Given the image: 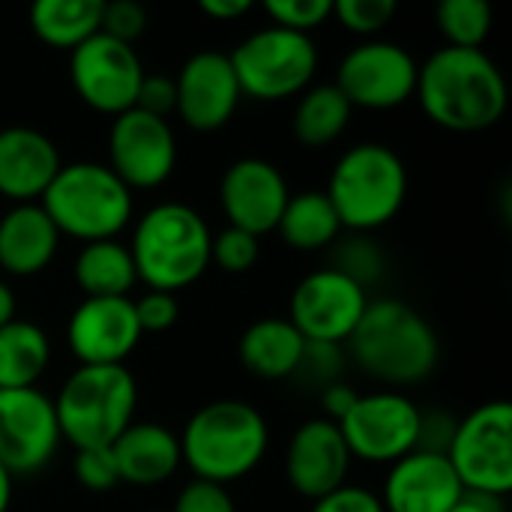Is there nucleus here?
Here are the masks:
<instances>
[{
	"mask_svg": "<svg viewBox=\"0 0 512 512\" xmlns=\"http://www.w3.org/2000/svg\"><path fill=\"white\" fill-rule=\"evenodd\" d=\"M135 108H141V111H147V114H153V117L168 120V114L177 108V87H174V78H168V75H144V78H141V87H138Z\"/></svg>",
	"mask_w": 512,
	"mask_h": 512,
	"instance_id": "obj_40",
	"label": "nucleus"
},
{
	"mask_svg": "<svg viewBox=\"0 0 512 512\" xmlns=\"http://www.w3.org/2000/svg\"><path fill=\"white\" fill-rule=\"evenodd\" d=\"M288 198L291 192L282 171L255 156L237 159L219 183V201L231 228H240L252 237L276 231Z\"/></svg>",
	"mask_w": 512,
	"mask_h": 512,
	"instance_id": "obj_18",
	"label": "nucleus"
},
{
	"mask_svg": "<svg viewBox=\"0 0 512 512\" xmlns=\"http://www.w3.org/2000/svg\"><path fill=\"white\" fill-rule=\"evenodd\" d=\"M147 27V9L135 0H114L102 6V33L132 45Z\"/></svg>",
	"mask_w": 512,
	"mask_h": 512,
	"instance_id": "obj_37",
	"label": "nucleus"
},
{
	"mask_svg": "<svg viewBox=\"0 0 512 512\" xmlns=\"http://www.w3.org/2000/svg\"><path fill=\"white\" fill-rule=\"evenodd\" d=\"M72 474L90 492H111L114 486H120V471H117V462H114L111 447L75 450Z\"/></svg>",
	"mask_w": 512,
	"mask_h": 512,
	"instance_id": "obj_35",
	"label": "nucleus"
},
{
	"mask_svg": "<svg viewBox=\"0 0 512 512\" xmlns=\"http://www.w3.org/2000/svg\"><path fill=\"white\" fill-rule=\"evenodd\" d=\"M351 234H369L393 222L408 195V171L399 153L378 141H363L345 150L324 192Z\"/></svg>",
	"mask_w": 512,
	"mask_h": 512,
	"instance_id": "obj_5",
	"label": "nucleus"
},
{
	"mask_svg": "<svg viewBox=\"0 0 512 512\" xmlns=\"http://www.w3.org/2000/svg\"><path fill=\"white\" fill-rule=\"evenodd\" d=\"M351 360L390 387L426 381L441 363V339L435 327L405 300H369L360 324L348 339Z\"/></svg>",
	"mask_w": 512,
	"mask_h": 512,
	"instance_id": "obj_2",
	"label": "nucleus"
},
{
	"mask_svg": "<svg viewBox=\"0 0 512 512\" xmlns=\"http://www.w3.org/2000/svg\"><path fill=\"white\" fill-rule=\"evenodd\" d=\"M51 360V342L42 327L30 321H9L0 327V390L36 387Z\"/></svg>",
	"mask_w": 512,
	"mask_h": 512,
	"instance_id": "obj_25",
	"label": "nucleus"
},
{
	"mask_svg": "<svg viewBox=\"0 0 512 512\" xmlns=\"http://www.w3.org/2000/svg\"><path fill=\"white\" fill-rule=\"evenodd\" d=\"M177 87V114L195 132H216L222 129L237 105H240V81L234 75L231 57L222 51H198L192 54L180 75L174 78Z\"/></svg>",
	"mask_w": 512,
	"mask_h": 512,
	"instance_id": "obj_17",
	"label": "nucleus"
},
{
	"mask_svg": "<svg viewBox=\"0 0 512 512\" xmlns=\"http://www.w3.org/2000/svg\"><path fill=\"white\" fill-rule=\"evenodd\" d=\"M9 321H15V294H12V288L0 279V327H6Z\"/></svg>",
	"mask_w": 512,
	"mask_h": 512,
	"instance_id": "obj_46",
	"label": "nucleus"
},
{
	"mask_svg": "<svg viewBox=\"0 0 512 512\" xmlns=\"http://www.w3.org/2000/svg\"><path fill=\"white\" fill-rule=\"evenodd\" d=\"M351 453L336 423L318 417L303 423L285 450V477L294 492L318 501L345 486L351 471Z\"/></svg>",
	"mask_w": 512,
	"mask_h": 512,
	"instance_id": "obj_19",
	"label": "nucleus"
},
{
	"mask_svg": "<svg viewBox=\"0 0 512 512\" xmlns=\"http://www.w3.org/2000/svg\"><path fill=\"white\" fill-rule=\"evenodd\" d=\"M426 117L450 132H483L507 111V81L483 48H438L417 72Z\"/></svg>",
	"mask_w": 512,
	"mask_h": 512,
	"instance_id": "obj_1",
	"label": "nucleus"
},
{
	"mask_svg": "<svg viewBox=\"0 0 512 512\" xmlns=\"http://www.w3.org/2000/svg\"><path fill=\"white\" fill-rule=\"evenodd\" d=\"M264 12L276 27L309 36L315 27L333 18V0H267Z\"/></svg>",
	"mask_w": 512,
	"mask_h": 512,
	"instance_id": "obj_34",
	"label": "nucleus"
},
{
	"mask_svg": "<svg viewBox=\"0 0 512 512\" xmlns=\"http://www.w3.org/2000/svg\"><path fill=\"white\" fill-rule=\"evenodd\" d=\"M198 9L216 21H234V18L246 15L252 9V3L249 0H201Z\"/></svg>",
	"mask_w": 512,
	"mask_h": 512,
	"instance_id": "obj_44",
	"label": "nucleus"
},
{
	"mask_svg": "<svg viewBox=\"0 0 512 512\" xmlns=\"http://www.w3.org/2000/svg\"><path fill=\"white\" fill-rule=\"evenodd\" d=\"M435 21L450 48H480L492 33V6L486 0H444Z\"/></svg>",
	"mask_w": 512,
	"mask_h": 512,
	"instance_id": "obj_30",
	"label": "nucleus"
},
{
	"mask_svg": "<svg viewBox=\"0 0 512 512\" xmlns=\"http://www.w3.org/2000/svg\"><path fill=\"white\" fill-rule=\"evenodd\" d=\"M171 512H237L234 498L225 486L207 483V480H192L180 489L177 504Z\"/></svg>",
	"mask_w": 512,
	"mask_h": 512,
	"instance_id": "obj_39",
	"label": "nucleus"
},
{
	"mask_svg": "<svg viewBox=\"0 0 512 512\" xmlns=\"http://www.w3.org/2000/svg\"><path fill=\"white\" fill-rule=\"evenodd\" d=\"M351 111H354L351 102L342 96L336 84H315L303 90L294 108V120H291L294 138L309 150H321L348 129Z\"/></svg>",
	"mask_w": 512,
	"mask_h": 512,
	"instance_id": "obj_28",
	"label": "nucleus"
},
{
	"mask_svg": "<svg viewBox=\"0 0 512 512\" xmlns=\"http://www.w3.org/2000/svg\"><path fill=\"white\" fill-rule=\"evenodd\" d=\"M75 282L87 297H129L138 273L123 243L99 240L81 246L75 258Z\"/></svg>",
	"mask_w": 512,
	"mask_h": 512,
	"instance_id": "obj_29",
	"label": "nucleus"
},
{
	"mask_svg": "<svg viewBox=\"0 0 512 512\" xmlns=\"http://www.w3.org/2000/svg\"><path fill=\"white\" fill-rule=\"evenodd\" d=\"M417 72V60L399 42L366 39L342 57L333 84L351 108L387 111L405 105L417 93Z\"/></svg>",
	"mask_w": 512,
	"mask_h": 512,
	"instance_id": "obj_11",
	"label": "nucleus"
},
{
	"mask_svg": "<svg viewBox=\"0 0 512 512\" xmlns=\"http://www.w3.org/2000/svg\"><path fill=\"white\" fill-rule=\"evenodd\" d=\"M276 231L282 234V240L291 249L318 252V249H327V246H333L339 240L342 222H339L330 198L324 192L309 189V192H300V195L288 198Z\"/></svg>",
	"mask_w": 512,
	"mask_h": 512,
	"instance_id": "obj_27",
	"label": "nucleus"
},
{
	"mask_svg": "<svg viewBox=\"0 0 512 512\" xmlns=\"http://www.w3.org/2000/svg\"><path fill=\"white\" fill-rule=\"evenodd\" d=\"M132 303H135V318H138L141 333H165L180 318L177 294H168V291H147L144 297Z\"/></svg>",
	"mask_w": 512,
	"mask_h": 512,
	"instance_id": "obj_38",
	"label": "nucleus"
},
{
	"mask_svg": "<svg viewBox=\"0 0 512 512\" xmlns=\"http://www.w3.org/2000/svg\"><path fill=\"white\" fill-rule=\"evenodd\" d=\"M342 345H318V342H306L303 360L294 372V378H303L306 384H312L318 393L327 390L330 384H339V375L345 369L342 360Z\"/></svg>",
	"mask_w": 512,
	"mask_h": 512,
	"instance_id": "obj_36",
	"label": "nucleus"
},
{
	"mask_svg": "<svg viewBox=\"0 0 512 512\" xmlns=\"http://www.w3.org/2000/svg\"><path fill=\"white\" fill-rule=\"evenodd\" d=\"M396 9V0H333V18L357 36L381 33L393 21Z\"/></svg>",
	"mask_w": 512,
	"mask_h": 512,
	"instance_id": "obj_33",
	"label": "nucleus"
},
{
	"mask_svg": "<svg viewBox=\"0 0 512 512\" xmlns=\"http://www.w3.org/2000/svg\"><path fill=\"white\" fill-rule=\"evenodd\" d=\"M357 396L360 393H354L348 384H330L327 390H321V405L327 408V417L324 420H330V423H339L348 411H351V405L357 402Z\"/></svg>",
	"mask_w": 512,
	"mask_h": 512,
	"instance_id": "obj_43",
	"label": "nucleus"
},
{
	"mask_svg": "<svg viewBox=\"0 0 512 512\" xmlns=\"http://www.w3.org/2000/svg\"><path fill=\"white\" fill-rule=\"evenodd\" d=\"M351 459L372 465H396L417 450L420 408L396 390L357 396L351 411L336 423Z\"/></svg>",
	"mask_w": 512,
	"mask_h": 512,
	"instance_id": "obj_10",
	"label": "nucleus"
},
{
	"mask_svg": "<svg viewBox=\"0 0 512 512\" xmlns=\"http://www.w3.org/2000/svg\"><path fill=\"white\" fill-rule=\"evenodd\" d=\"M108 156V168L129 189H156L171 177L177 165V141L168 120L141 108H129L111 123Z\"/></svg>",
	"mask_w": 512,
	"mask_h": 512,
	"instance_id": "obj_15",
	"label": "nucleus"
},
{
	"mask_svg": "<svg viewBox=\"0 0 512 512\" xmlns=\"http://www.w3.org/2000/svg\"><path fill=\"white\" fill-rule=\"evenodd\" d=\"M462 495L465 489L447 456L414 450L390 465L381 504L384 512H450Z\"/></svg>",
	"mask_w": 512,
	"mask_h": 512,
	"instance_id": "obj_20",
	"label": "nucleus"
},
{
	"mask_svg": "<svg viewBox=\"0 0 512 512\" xmlns=\"http://www.w3.org/2000/svg\"><path fill=\"white\" fill-rule=\"evenodd\" d=\"M237 351L240 363L252 375L264 381H285L294 378L306 351V339L288 318H261L243 330Z\"/></svg>",
	"mask_w": 512,
	"mask_h": 512,
	"instance_id": "obj_24",
	"label": "nucleus"
},
{
	"mask_svg": "<svg viewBox=\"0 0 512 512\" xmlns=\"http://www.w3.org/2000/svg\"><path fill=\"white\" fill-rule=\"evenodd\" d=\"M39 207L60 237L114 240L132 219V189L102 162H72L57 171Z\"/></svg>",
	"mask_w": 512,
	"mask_h": 512,
	"instance_id": "obj_6",
	"label": "nucleus"
},
{
	"mask_svg": "<svg viewBox=\"0 0 512 512\" xmlns=\"http://www.w3.org/2000/svg\"><path fill=\"white\" fill-rule=\"evenodd\" d=\"M261 243L258 237L240 231V228H225L210 237V264H216L225 273H249L258 264Z\"/></svg>",
	"mask_w": 512,
	"mask_h": 512,
	"instance_id": "obj_32",
	"label": "nucleus"
},
{
	"mask_svg": "<svg viewBox=\"0 0 512 512\" xmlns=\"http://www.w3.org/2000/svg\"><path fill=\"white\" fill-rule=\"evenodd\" d=\"M120 483L150 489L162 486L177 474L183 465L180 438L159 423H132L114 444H111Z\"/></svg>",
	"mask_w": 512,
	"mask_h": 512,
	"instance_id": "obj_22",
	"label": "nucleus"
},
{
	"mask_svg": "<svg viewBox=\"0 0 512 512\" xmlns=\"http://www.w3.org/2000/svg\"><path fill=\"white\" fill-rule=\"evenodd\" d=\"M267 444V420L255 405L219 399L189 417L180 435V456L195 480L228 489V483L243 480L261 465Z\"/></svg>",
	"mask_w": 512,
	"mask_h": 512,
	"instance_id": "obj_3",
	"label": "nucleus"
},
{
	"mask_svg": "<svg viewBox=\"0 0 512 512\" xmlns=\"http://www.w3.org/2000/svg\"><path fill=\"white\" fill-rule=\"evenodd\" d=\"M312 512H384V504L375 492L345 483L342 489L318 498Z\"/></svg>",
	"mask_w": 512,
	"mask_h": 512,
	"instance_id": "obj_41",
	"label": "nucleus"
},
{
	"mask_svg": "<svg viewBox=\"0 0 512 512\" xmlns=\"http://www.w3.org/2000/svg\"><path fill=\"white\" fill-rule=\"evenodd\" d=\"M450 512H504V501L489 498V495H477V492H465Z\"/></svg>",
	"mask_w": 512,
	"mask_h": 512,
	"instance_id": "obj_45",
	"label": "nucleus"
},
{
	"mask_svg": "<svg viewBox=\"0 0 512 512\" xmlns=\"http://www.w3.org/2000/svg\"><path fill=\"white\" fill-rule=\"evenodd\" d=\"M369 306V294L333 267L315 270L291 294L288 321L306 342L342 345Z\"/></svg>",
	"mask_w": 512,
	"mask_h": 512,
	"instance_id": "obj_14",
	"label": "nucleus"
},
{
	"mask_svg": "<svg viewBox=\"0 0 512 512\" xmlns=\"http://www.w3.org/2000/svg\"><path fill=\"white\" fill-rule=\"evenodd\" d=\"M228 57L243 96L258 102H279L303 93L318 69L312 36L276 24L249 33Z\"/></svg>",
	"mask_w": 512,
	"mask_h": 512,
	"instance_id": "obj_8",
	"label": "nucleus"
},
{
	"mask_svg": "<svg viewBox=\"0 0 512 512\" xmlns=\"http://www.w3.org/2000/svg\"><path fill=\"white\" fill-rule=\"evenodd\" d=\"M210 237L207 222L192 207L165 201L135 222L132 243L126 249L138 279L150 291L177 294L207 273Z\"/></svg>",
	"mask_w": 512,
	"mask_h": 512,
	"instance_id": "obj_4",
	"label": "nucleus"
},
{
	"mask_svg": "<svg viewBox=\"0 0 512 512\" xmlns=\"http://www.w3.org/2000/svg\"><path fill=\"white\" fill-rule=\"evenodd\" d=\"M138 384L126 366H78L54 399L60 438L75 450L111 447L135 417Z\"/></svg>",
	"mask_w": 512,
	"mask_h": 512,
	"instance_id": "obj_7",
	"label": "nucleus"
},
{
	"mask_svg": "<svg viewBox=\"0 0 512 512\" xmlns=\"http://www.w3.org/2000/svg\"><path fill=\"white\" fill-rule=\"evenodd\" d=\"M12 477L0 468V512H9V504H12Z\"/></svg>",
	"mask_w": 512,
	"mask_h": 512,
	"instance_id": "obj_47",
	"label": "nucleus"
},
{
	"mask_svg": "<svg viewBox=\"0 0 512 512\" xmlns=\"http://www.w3.org/2000/svg\"><path fill=\"white\" fill-rule=\"evenodd\" d=\"M141 336L129 297H84L66 324V342L78 366H123Z\"/></svg>",
	"mask_w": 512,
	"mask_h": 512,
	"instance_id": "obj_16",
	"label": "nucleus"
},
{
	"mask_svg": "<svg viewBox=\"0 0 512 512\" xmlns=\"http://www.w3.org/2000/svg\"><path fill=\"white\" fill-rule=\"evenodd\" d=\"M63 168L57 144L30 126L0 129V195L15 204H39Z\"/></svg>",
	"mask_w": 512,
	"mask_h": 512,
	"instance_id": "obj_21",
	"label": "nucleus"
},
{
	"mask_svg": "<svg viewBox=\"0 0 512 512\" xmlns=\"http://www.w3.org/2000/svg\"><path fill=\"white\" fill-rule=\"evenodd\" d=\"M384 252L378 249V243L369 240V234H351L333 243V270H339L342 276H348L351 282H357L363 291L369 285H375L384 276Z\"/></svg>",
	"mask_w": 512,
	"mask_h": 512,
	"instance_id": "obj_31",
	"label": "nucleus"
},
{
	"mask_svg": "<svg viewBox=\"0 0 512 512\" xmlns=\"http://www.w3.org/2000/svg\"><path fill=\"white\" fill-rule=\"evenodd\" d=\"M456 435V420L444 411H420V441L417 450L447 456Z\"/></svg>",
	"mask_w": 512,
	"mask_h": 512,
	"instance_id": "obj_42",
	"label": "nucleus"
},
{
	"mask_svg": "<svg viewBox=\"0 0 512 512\" xmlns=\"http://www.w3.org/2000/svg\"><path fill=\"white\" fill-rule=\"evenodd\" d=\"M102 0H39L30 9V30L51 48H78L102 27Z\"/></svg>",
	"mask_w": 512,
	"mask_h": 512,
	"instance_id": "obj_26",
	"label": "nucleus"
},
{
	"mask_svg": "<svg viewBox=\"0 0 512 512\" xmlns=\"http://www.w3.org/2000/svg\"><path fill=\"white\" fill-rule=\"evenodd\" d=\"M69 78L84 105H90L99 114L117 117L135 108L144 66L132 45L111 39L99 30L87 42L72 48Z\"/></svg>",
	"mask_w": 512,
	"mask_h": 512,
	"instance_id": "obj_12",
	"label": "nucleus"
},
{
	"mask_svg": "<svg viewBox=\"0 0 512 512\" xmlns=\"http://www.w3.org/2000/svg\"><path fill=\"white\" fill-rule=\"evenodd\" d=\"M60 246V234L39 204H15L0 219V270L9 276L42 273Z\"/></svg>",
	"mask_w": 512,
	"mask_h": 512,
	"instance_id": "obj_23",
	"label": "nucleus"
},
{
	"mask_svg": "<svg viewBox=\"0 0 512 512\" xmlns=\"http://www.w3.org/2000/svg\"><path fill=\"white\" fill-rule=\"evenodd\" d=\"M54 402L36 387L0 390V468L15 477H36L60 447Z\"/></svg>",
	"mask_w": 512,
	"mask_h": 512,
	"instance_id": "obj_13",
	"label": "nucleus"
},
{
	"mask_svg": "<svg viewBox=\"0 0 512 512\" xmlns=\"http://www.w3.org/2000/svg\"><path fill=\"white\" fill-rule=\"evenodd\" d=\"M465 492L507 498L512 492V405L504 399L483 402L456 423L447 450Z\"/></svg>",
	"mask_w": 512,
	"mask_h": 512,
	"instance_id": "obj_9",
	"label": "nucleus"
}]
</instances>
